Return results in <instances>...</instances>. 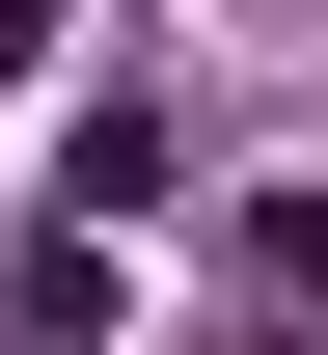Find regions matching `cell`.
Masks as SVG:
<instances>
[{"instance_id":"obj_1","label":"cell","mask_w":328,"mask_h":355,"mask_svg":"<svg viewBox=\"0 0 328 355\" xmlns=\"http://www.w3.org/2000/svg\"><path fill=\"white\" fill-rule=\"evenodd\" d=\"M246 273H274V301L328 328V191H246Z\"/></svg>"}]
</instances>
